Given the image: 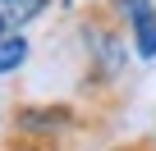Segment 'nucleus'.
I'll return each instance as SVG.
<instances>
[{"mask_svg":"<svg viewBox=\"0 0 156 151\" xmlns=\"http://www.w3.org/2000/svg\"><path fill=\"white\" fill-rule=\"evenodd\" d=\"M124 19L110 9V0L92 5L83 14V46H87V87H110L129 64V37Z\"/></svg>","mask_w":156,"mask_h":151,"instance_id":"obj_1","label":"nucleus"},{"mask_svg":"<svg viewBox=\"0 0 156 151\" xmlns=\"http://www.w3.org/2000/svg\"><path fill=\"white\" fill-rule=\"evenodd\" d=\"M78 124H83V115H78L69 101H28V105H14V110H9V128H14V133H28V137H51V142H60V137L73 133Z\"/></svg>","mask_w":156,"mask_h":151,"instance_id":"obj_2","label":"nucleus"},{"mask_svg":"<svg viewBox=\"0 0 156 151\" xmlns=\"http://www.w3.org/2000/svg\"><path fill=\"white\" fill-rule=\"evenodd\" d=\"M28 55H32V41L23 37V28H5L0 32V78L5 73H19L28 64Z\"/></svg>","mask_w":156,"mask_h":151,"instance_id":"obj_3","label":"nucleus"},{"mask_svg":"<svg viewBox=\"0 0 156 151\" xmlns=\"http://www.w3.org/2000/svg\"><path fill=\"white\" fill-rule=\"evenodd\" d=\"M51 5H55V0H0V23H5V28H28Z\"/></svg>","mask_w":156,"mask_h":151,"instance_id":"obj_4","label":"nucleus"},{"mask_svg":"<svg viewBox=\"0 0 156 151\" xmlns=\"http://www.w3.org/2000/svg\"><path fill=\"white\" fill-rule=\"evenodd\" d=\"M0 151H60V142L51 137H28V133H5V142H0Z\"/></svg>","mask_w":156,"mask_h":151,"instance_id":"obj_5","label":"nucleus"},{"mask_svg":"<svg viewBox=\"0 0 156 151\" xmlns=\"http://www.w3.org/2000/svg\"><path fill=\"white\" fill-rule=\"evenodd\" d=\"M142 151H156V142H142Z\"/></svg>","mask_w":156,"mask_h":151,"instance_id":"obj_6","label":"nucleus"},{"mask_svg":"<svg viewBox=\"0 0 156 151\" xmlns=\"http://www.w3.org/2000/svg\"><path fill=\"white\" fill-rule=\"evenodd\" d=\"M0 32H5V23H0Z\"/></svg>","mask_w":156,"mask_h":151,"instance_id":"obj_7","label":"nucleus"}]
</instances>
